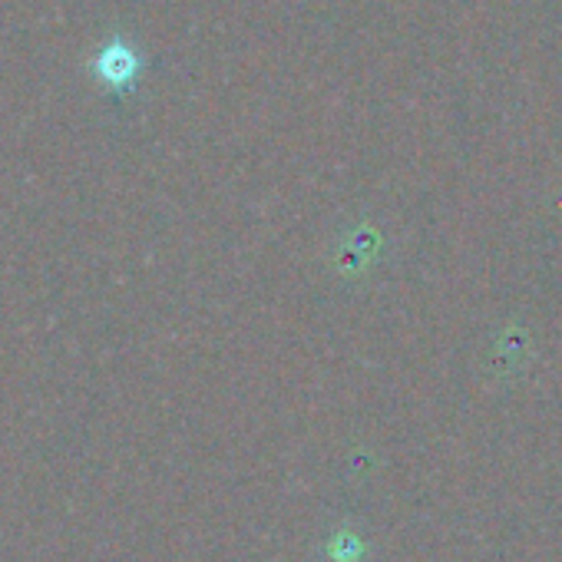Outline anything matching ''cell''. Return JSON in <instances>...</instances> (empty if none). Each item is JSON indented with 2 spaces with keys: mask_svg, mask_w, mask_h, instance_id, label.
<instances>
[{
  "mask_svg": "<svg viewBox=\"0 0 562 562\" xmlns=\"http://www.w3.org/2000/svg\"><path fill=\"white\" fill-rule=\"evenodd\" d=\"M139 54L123 41V37H113L93 60V70L97 77L110 87V90H126L133 87V80L139 77Z\"/></svg>",
  "mask_w": 562,
  "mask_h": 562,
  "instance_id": "6da1fadb",
  "label": "cell"
}]
</instances>
